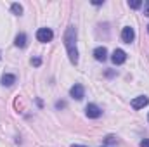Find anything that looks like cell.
<instances>
[{"mask_svg": "<svg viewBox=\"0 0 149 147\" xmlns=\"http://www.w3.org/2000/svg\"><path fill=\"white\" fill-rule=\"evenodd\" d=\"M52 38H54V33H52L50 28H40L37 31V40L42 42V43H47V42H50Z\"/></svg>", "mask_w": 149, "mask_h": 147, "instance_id": "cell-2", "label": "cell"}, {"mask_svg": "<svg viewBox=\"0 0 149 147\" xmlns=\"http://www.w3.org/2000/svg\"><path fill=\"white\" fill-rule=\"evenodd\" d=\"M111 61H113V64L120 66V64H123V62L127 61V54H125L121 49H116V50L113 52V55H111Z\"/></svg>", "mask_w": 149, "mask_h": 147, "instance_id": "cell-3", "label": "cell"}, {"mask_svg": "<svg viewBox=\"0 0 149 147\" xmlns=\"http://www.w3.org/2000/svg\"><path fill=\"white\" fill-rule=\"evenodd\" d=\"M31 64H33V66H40V64H42V59H40V57H35V59H31Z\"/></svg>", "mask_w": 149, "mask_h": 147, "instance_id": "cell-13", "label": "cell"}, {"mask_svg": "<svg viewBox=\"0 0 149 147\" xmlns=\"http://www.w3.org/2000/svg\"><path fill=\"white\" fill-rule=\"evenodd\" d=\"M85 112H87V116L88 118H99L101 114H102V111H101V107L99 106H95V104H88L87 107H85Z\"/></svg>", "mask_w": 149, "mask_h": 147, "instance_id": "cell-6", "label": "cell"}, {"mask_svg": "<svg viewBox=\"0 0 149 147\" xmlns=\"http://www.w3.org/2000/svg\"><path fill=\"white\" fill-rule=\"evenodd\" d=\"M128 5H130L132 9H139V7L142 5V2H141V0H132V2H128Z\"/></svg>", "mask_w": 149, "mask_h": 147, "instance_id": "cell-12", "label": "cell"}, {"mask_svg": "<svg viewBox=\"0 0 149 147\" xmlns=\"http://www.w3.org/2000/svg\"><path fill=\"white\" fill-rule=\"evenodd\" d=\"M94 57H95V61H106V57H108L106 47H97V49L94 50Z\"/></svg>", "mask_w": 149, "mask_h": 147, "instance_id": "cell-8", "label": "cell"}, {"mask_svg": "<svg viewBox=\"0 0 149 147\" xmlns=\"http://www.w3.org/2000/svg\"><path fill=\"white\" fill-rule=\"evenodd\" d=\"M113 142H116L114 137H106V144H113Z\"/></svg>", "mask_w": 149, "mask_h": 147, "instance_id": "cell-16", "label": "cell"}, {"mask_svg": "<svg viewBox=\"0 0 149 147\" xmlns=\"http://www.w3.org/2000/svg\"><path fill=\"white\" fill-rule=\"evenodd\" d=\"M144 16H149V0L144 3Z\"/></svg>", "mask_w": 149, "mask_h": 147, "instance_id": "cell-14", "label": "cell"}, {"mask_svg": "<svg viewBox=\"0 0 149 147\" xmlns=\"http://www.w3.org/2000/svg\"><path fill=\"white\" fill-rule=\"evenodd\" d=\"M64 45L68 49V55H70V61L76 64L78 62V50H76V28L70 26L64 33Z\"/></svg>", "mask_w": 149, "mask_h": 147, "instance_id": "cell-1", "label": "cell"}, {"mask_svg": "<svg viewBox=\"0 0 149 147\" xmlns=\"http://www.w3.org/2000/svg\"><path fill=\"white\" fill-rule=\"evenodd\" d=\"M71 147H85V146H78V144H73Z\"/></svg>", "mask_w": 149, "mask_h": 147, "instance_id": "cell-17", "label": "cell"}, {"mask_svg": "<svg viewBox=\"0 0 149 147\" xmlns=\"http://www.w3.org/2000/svg\"><path fill=\"white\" fill-rule=\"evenodd\" d=\"M70 95L73 97V99H76V101H81L83 99V95H85V90H83V87L81 85H73L71 87V90H70Z\"/></svg>", "mask_w": 149, "mask_h": 147, "instance_id": "cell-5", "label": "cell"}, {"mask_svg": "<svg viewBox=\"0 0 149 147\" xmlns=\"http://www.w3.org/2000/svg\"><path fill=\"white\" fill-rule=\"evenodd\" d=\"M2 83H3V85H7V87H10V85H14V83H16V76H14V74H3V76H2Z\"/></svg>", "mask_w": 149, "mask_h": 147, "instance_id": "cell-9", "label": "cell"}, {"mask_svg": "<svg viewBox=\"0 0 149 147\" xmlns=\"http://www.w3.org/2000/svg\"><path fill=\"white\" fill-rule=\"evenodd\" d=\"M149 104V99L146 95H139V97H135L132 102H130V106H132V109H142L144 106H148Z\"/></svg>", "mask_w": 149, "mask_h": 147, "instance_id": "cell-4", "label": "cell"}, {"mask_svg": "<svg viewBox=\"0 0 149 147\" xmlns=\"http://www.w3.org/2000/svg\"><path fill=\"white\" fill-rule=\"evenodd\" d=\"M134 38H135V31H134V28H130V26L123 28V31H121V40H123L125 43L134 42Z\"/></svg>", "mask_w": 149, "mask_h": 147, "instance_id": "cell-7", "label": "cell"}, {"mask_svg": "<svg viewBox=\"0 0 149 147\" xmlns=\"http://www.w3.org/2000/svg\"><path fill=\"white\" fill-rule=\"evenodd\" d=\"M141 147H149V139H144V140L141 142Z\"/></svg>", "mask_w": 149, "mask_h": 147, "instance_id": "cell-15", "label": "cell"}, {"mask_svg": "<svg viewBox=\"0 0 149 147\" xmlns=\"http://www.w3.org/2000/svg\"><path fill=\"white\" fill-rule=\"evenodd\" d=\"M10 9H12V12H14V14H17V16H21V14H23V7H21L19 3H12V7H10Z\"/></svg>", "mask_w": 149, "mask_h": 147, "instance_id": "cell-11", "label": "cell"}, {"mask_svg": "<svg viewBox=\"0 0 149 147\" xmlns=\"http://www.w3.org/2000/svg\"><path fill=\"white\" fill-rule=\"evenodd\" d=\"M148 31H149V26H148Z\"/></svg>", "mask_w": 149, "mask_h": 147, "instance_id": "cell-18", "label": "cell"}, {"mask_svg": "<svg viewBox=\"0 0 149 147\" xmlns=\"http://www.w3.org/2000/svg\"><path fill=\"white\" fill-rule=\"evenodd\" d=\"M14 43H16V47H21V49L26 47V35H24V33H19V35L16 37V42H14Z\"/></svg>", "mask_w": 149, "mask_h": 147, "instance_id": "cell-10", "label": "cell"}]
</instances>
